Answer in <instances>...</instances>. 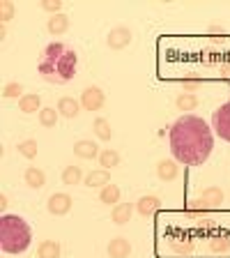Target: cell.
<instances>
[{
	"instance_id": "33",
	"label": "cell",
	"mask_w": 230,
	"mask_h": 258,
	"mask_svg": "<svg viewBox=\"0 0 230 258\" xmlns=\"http://www.w3.org/2000/svg\"><path fill=\"white\" fill-rule=\"evenodd\" d=\"M39 7H42L44 12H51V16H55V14H60V10H62V0H42Z\"/></svg>"
},
{
	"instance_id": "3",
	"label": "cell",
	"mask_w": 230,
	"mask_h": 258,
	"mask_svg": "<svg viewBox=\"0 0 230 258\" xmlns=\"http://www.w3.org/2000/svg\"><path fill=\"white\" fill-rule=\"evenodd\" d=\"M32 242V228L23 217L3 215L0 219V247L5 253H23Z\"/></svg>"
},
{
	"instance_id": "11",
	"label": "cell",
	"mask_w": 230,
	"mask_h": 258,
	"mask_svg": "<svg viewBox=\"0 0 230 258\" xmlns=\"http://www.w3.org/2000/svg\"><path fill=\"white\" fill-rule=\"evenodd\" d=\"M74 155L81 157V159H99L102 150L95 141H88V139H81L74 143Z\"/></svg>"
},
{
	"instance_id": "17",
	"label": "cell",
	"mask_w": 230,
	"mask_h": 258,
	"mask_svg": "<svg viewBox=\"0 0 230 258\" xmlns=\"http://www.w3.org/2000/svg\"><path fill=\"white\" fill-rule=\"evenodd\" d=\"M209 251L216 253V256H223L230 251V235L228 233H214L209 237Z\"/></svg>"
},
{
	"instance_id": "22",
	"label": "cell",
	"mask_w": 230,
	"mask_h": 258,
	"mask_svg": "<svg viewBox=\"0 0 230 258\" xmlns=\"http://www.w3.org/2000/svg\"><path fill=\"white\" fill-rule=\"evenodd\" d=\"M120 196H122V191H120L118 184H106V187L99 189V201L104 205H118Z\"/></svg>"
},
{
	"instance_id": "15",
	"label": "cell",
	"mask_w": 230,
	"mask_h": 258,
	"mask_svg": "<svg viewBox=\"0 0 230 258\" xmlns=\"http://www.w3.org/2000/svg\"><path fill=\"white\" fill-rule=\"evenodd\" d=\"M19 111L21 113H39L42 111V95L37 92H28L19 99Z\"/></svg>"
},
{
	"instance_id": "18",
	"label": "cell",
	"mask_w": 230,
	"mask_h": 258,
	"mask_svg": "<svg viewBox=\"0 0 230 258\" xmlns=\"http://www.w3.org/2000/svg\"><path fill=\"white\" fill-rule=\"evenodd\" d=\"M69 26H71V21H69V16H64V14H55V16H51L48 19V23H46V30L51 32V35H64V32L69 30Z\"/></svg>"
},
{
	"instance_id": "16",
	"label": "cell",
	"mask_w": 230,
	"mask_h": 258,
	"mask_svg": "<svg viewBox=\"0 0 230 258\" xmlns=\"http://www.w3.org/2000/svg\"><path fill=\"white\" fill-rule=\"evenodd\" d=\"M23 180H26V184L30 189H42L44 184H46V173H44L42 168L30 166L23 171Z\"/></svg>"
},
{
	"instance_id": "2",
	"label": "cell",
	"mask_w": 230,
	"mask_h": 258,
	"mask_svg": "<svg viewBox=\"0 0 230 258\" xmlns=\"http://www.w3.org/2000/svg\"><path fill=\"white\" fill-rule=\"evenodd\" d=\"M37 72L48 83H55V86L69 83L79 72V55L67 44L51 42L48 46H44L42 55H39Z\"/></svg>"
},
{
	"instance_id": "20",
	"label": "cell",
	"mask_w": 230,
	"mask_h": 258,
	"mask_svg": "<svg viewBox=\"0 0 230 258\" xmlns=\"http://www.w3.org/2000/svg\"><path fill=\"white\" fill-rule=\"evenodd\" d=\"M200 199H203V203L212 210V208L223 203V189L221 187H205L203 194H200Z\"/></svg>"
},
{
	"instance_id": "4",
	"label": "cell",
	"mask_w": 230,
	"mask_h": 258,
	"mask_svg": "<svg viewBox=\"0 0 230 258\" xmlns=\"http://www.w3.org/2000/svg\"><path fill=\"white\" fill-rule=\"evenodd\" d=\"M212 127H214L219 139L230 143V102L221 104V106L212 113Z\"/></svg>"
},
{
	"instance_id": "9",
	"label": "cell",
	"mask_w": 230,
	"mask_h": 258,
	"mask_svg": "<svg viewBox=\"0 0 230 258\" xmlns=\"http://www.w3.org/2000/svg\"><path fill=\"white\" fill-rule=\"evenodd\" d=\"M159 208H161V199H159V196H155V194L140 196V199L136 201V212H138L140 217H145V219L155 215Z\"/></svg>"
},
{
	"instance_id": "1",
	"label": "cell",
	"mask_w": 230,
	"mask_h": 258,
	"mask_svg": "<svg viewBox=\"0 0 230 258\" xmlns=\"http://www.w3.org/2000/svg\"><path fill=\"white\" fill-rule=\"evenodd\" d=\"M168 139H171L173 159L184 166H203L214 150V134L209 124L191 113L180 115L171 124Z\"/></svg>"
},
{
	"instance_id": "27",
	"label": "cell",
	"mask_w": 230,
	"mask_h": 258,
	"mask_svg": "<svg viewBox=\"0 0 230 258\" xmlns=\"http://www.w3.org/2000/svg\"><path fill=\"white\" fill-rule=\"evenodd\" d=\"M81 180H83V171H81L79 166H64L62 168V182L67 184V187H74V184H79Z\"/></svg>"
},
{
	"instance_id": "7",
	"label": "cell",
	"mask_w": 230,
	"mask_h": 258,
	"mask_svg": "<svg viewBox=\"0 0 230 258\" xmlns=\"http://www.w3.org/2000/svg\"><path fill=\"white\" fill-rule=\"evenodd\" d=\"M46 208L48 212L53 217H64V215H69V210H71V196L69 194H64V191H55L48 196L46 201Z\"/></svg>"
},
{
	"instance_id": "25",
	"label": "cell",
	"mask_w": 230,
	"mask_h": 258,
	"mask_svg": "<svg viewBox=\"0 0 230 258\" xmlns=\"http://www.w3.org/2000/svg\"><path fill=\"white\" fill-rule=\"evenodd\" d=\"M92 132L97 134V139L99 141H111L113 139V132H111V122H108L106 118H97L95 122H92Z\"/></svg>"
},
{
	"instance_id": "30",
	"label": "cell",
	"mask_w": 230,
	"mask_h": 258,
	"mask_svg": "<svg viewBox=\"0 0 230 258\" xmlns=\"http://www.w3.org/2000/svg\"><path fill=\"white\" fill-rule=\"evenodd\" d=\"M205 83V79H200V76H196V74H187L182 79V88H184V92H196L200 86Z\"/></svg>"
},
{
	"instance_id": "31",
	"label": "cell",
	"mask_w": 230,
	"mask_h": 258,
	"mask_svg": "<svg viewBox=\"0 0 230 258\" xmlns=\"http://www.w3.org/2000/svg\"><path fill=\"white\" fill-rule=\"evenodd\" d=\"M26 95V92H23V86L21 83H7L5 88H3V97H5V99H21V97Z\"/></svg>"
},
{
	"instance_id": "14",
	"label": "cell",
	"mask_w": 230,
	"mask_h": 258,
	"mask_svg": "<svg viewBox=\"0 0 230 258\" xmlns=\"http://www.w3.org/2000/svg\"><path fill=\"white\" fill-rule=\"evenodd\" d=\"M55 108H58V113H60V115H64L67 120H74L76 115L81 113V108H83V106H81V102L71 99V97H60L58 106H55Z\"/></svg>"
},
{
	"instance_id": "24",
	"label": "cell",
	"mask_w": 230,
	"mask_h": 258,
	"mask_svg": "<svg viewBox=\"0 0 230 258\" xmlns=\"http://www.w3.org/2000/svg\"><path fill=\"white\" fill-rule=\"evenodd\" d=\"M207 205L203 203V199H189L187 201V215L191 217V219H205V212H207Z\"/></svg>"
},
{
	"instance_id": "26",
	"label": "cell",
	"mask_w": 230,
	"mask_h": 258,
	"mask_svg": "<svg viewBox=\"0 0 230 258\" xmlns=\"http://www.w3.org/2000/svg\"><path fill=\"white\" fill-rule=\"evenodd\" d=\"M58 108H51V106H44L42 111L37 113V118H39V124H42V127H55V124H58Z\"/></svg>"
},
{
	"instance_id": "37",
	"label": "cell",
	"mask_w": 230,
	"mask_h": 258,
	"mask_svg": "<svg viewBox=\"0 0 230 258\" xmlns=\"http://www.w3.org/2000/svg\"><path fill=\"white\" fill-rule=\"evenodd\" d=\"M7 203H10V199H7L5 194H3V196H0V208L5 210V208H7Z\"/></svg>"
},
{
	"instance_id": "36",
	"label": "cell",
	"mask_w": 230,
	"mask_h": 258,
	"mask_svg": "<svg viewBox=\"0 0 230 258\" xmlns=\"http://www.w3.org/2000/svg\"><path fill=\"white\" fill-rule=\"evenodd\" d=\"M221 76L230 79V64H223V67H221Z\"/></svg>"
},
{
	"instance_id": "8",
	"label": "cell",
	"mask_w": 230,
	"mask_h": 258,
	"mask_svg": "<svg viewBox=\"0 0 230 258\" xmlns=\"http://www.w3.org/2000/svg\"><path fill=\"white\" fill-rule=\"evenodd\" d=\"M129 44H131V30L127 26H115L106 35V46L113 48V51H122Z\"/></svg>"
},
{
	"instance_id": "13",
	"label": "cell",
	"mask_w": 230,
	"mask_h": 258,
	"mask_svg": "<svg viewBox=\"0 0 230 258\" xmlns=\"http://www.w3.org/2000/svg\"><path fill=\"white\" fill-rule=\"evenodd\" d=\"M106 253H108V258H129V253H131V242H129L127 237H113V240L108 242Z\"/></svg>"
},
{
	"instance_id": "6",
	"label": "cell",
	"mask_w": 230,
	"mask_h": 258,
	"mask_svg": "<svg viewBox=\"0 0 230 258\" xmlns=\"http://www.w3.org/2000/svg\"><path fill=\"white\" fill-rule=\"evenodd\" d=\"M168 247H171V251L175 253V256H191V253L196 251V242H193L191 235L180 231L168 237Z\"/></svg>"
},
{
	"instance_id": "34",
	"label": "cell",
	"mask_w": 230,
	"mask_h": 258,
	"mask_svg": "<svg viewBox=\"0 0 230 258\" xmlns=\"http://www.w3.org/2000/svg\"><path fill=\"white\" fill-rule=\"evenodd\" d=\"M198 233H212L216 228V224L212 219H207V217H205V219H198Z\"/></svg>"
},
{
	"instance_id": "21",
	"label": "cell",
	"mask_w": 230,
	"mask_h": 258,
	"mask_svg": "<svg viewBox=\"0 0 230 258\" xmlns=\"http://www.w3.org/2000/svg\"><path fill=\"white\" fill-rule=\"evenodd\" d=\"M175 106L182 113L196 111V108H198V95H196V92H182V95H177Z\"/></svg>"
},
{
	"instance_id": "5",
	"label": "cell",
	"mask_w": 230,
	"mask_h": 258,
	"mask_svg": "<svg viewBox=\"0 0 230 258\" xmlns=\"http://www.w3.org/2000/svg\"><path fill=\"white\" fill-rule=\"evenodd\" d=\"M104 104H106V95H104V90L99 86H88L86 90L81 92V106L86 111L97 113L104 108Z\"/></svg>"
},
{
	"instance_id": "29",
	"label": "cell",
	"mask_w": 230,
	"mask_h": 258,
	"mask_svg": "<svg viewBox=\"0 0 230 258\" xmlns=\"http://www.w3.org/2000/svg\"><path fill=\"white\" fill-rule=\"evenodd\" d=\"M16 150L21 152L26 159H35V157H37V141H35V139L21 141V143H16Z\"/></svg>"
},
{
	"instance_id": "32",
	"label": "cell",
	"mask_w": 230,
	"mask_h": 258,
	"mask_svg": "<svg viewBox=\"0 0 230 258\" xmlns=\"http://www.w3.org/2000/svg\"><path fill=\"white\" fill-rule=\"evenodd\" d=\"M14 16H16V7L12 3H0V21H3V26L7 21H12Z\"/></svg>"
},
{
	"instance_id": "23",
	"label": "cell",
	"mask_w": 230,
	"mask_h": 258,
	"mask_svg": "<svg viewBox=\"0 0 230 258\" xmlns=\"http://www.w3.org/2000/svg\"><path fill=\"white\" fill-rule=\"evenodd\" d=\"M60 242L55 240H44L37 247V258H60Z\"/></svg>"
},
{
	"instance_id": "35",
	"label": "cell",
	"mask_w": 230,
	"mask_h": 258,
	"mask_svg": "<svg viewBox=\"0 0 230 258\" xmlns=\"http://www.w3.org/2000/svg\"><path fill=\"white\" fill-rule=\"evenodd\" d=\"M207 35H225V28L219 26V23H212V26L207 28Z\"/></svg>"
},
{
	"instance_id": "12",
	"label": "cell",
	"mask_w": 230,
	"mask_h": 258,
	"mask_svg": "<svg viewBox=\"0 0 230 258\" xmlns=\"http://www.w3.org/2000/svg\"><path fill=\"white\" fill-rule=\"evenodd\" d=\"M134 210H136V203H118V205H113L111 221L115 226L129 224V219H131V215H134Z\"/></svg>"
},
{
	"instance_id": "10",
	"label": "cell",
	"mask_w": 230,
	"mask_h": 258,
	"mask_svg": "<svg viewBox=\"0 0 230 258\" xmlns=\"http://www.w3.org/2000/svg\"><path fill=\"white\" fill-rule=\"evenodd\" d=\"M177 175H180V164L175 159H161L157 164V177L161 182H173Z\"/></svg>"
},
{
	"instance_id": "19",
	"label": "cell",
	"mask_w": 230,
	"mask_h": 258,
	"mask_svg": "<svg viewBox=\"0 0 230 258\" xmlns=\"http://www.w3.org/2000/svg\"><path fill=\"white\" fill-rule=\"evenodd\" d=\"M106 184H111V171H106V168H95V171L88 173L86 177V187H106Z\"/></svg>"
},
{
	"instance_id": "28",
	"label": "cell",
	"mask_w": 230,
	"mask_h": 258,
	"mask_svg": "<svg viewBox=\"0 0 230 258\" xmlns=\"http://www.w3.org/2000/svg\"><path fill=\"white\" fill-rule=\"evenodd\" d=\"M122 161V157H120L118 150H102V155H99V164H102V168H115Z\"/></svg>"
}]
</instances>
